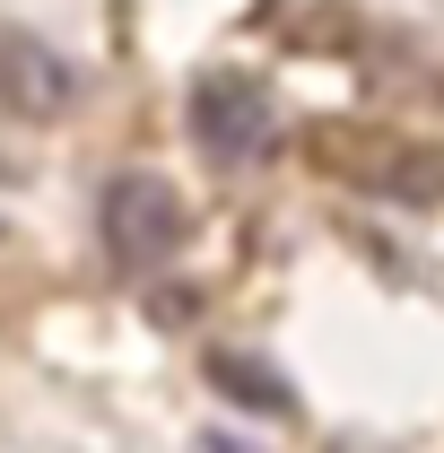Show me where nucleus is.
<instances>
[{
    "instance_id": "7ed1b4c3",
    "label": "nucleus",
    "mask_w": 444,
    "mask_h": 453,
    "mask_svg": "<svg viewBox=\"0 0 444 453\" xmlns=\"http://www.w3.org/2000/svg\"><path fill=\"white\" fill-rule=\"evenodd\" d=\"M323 166L366 183V192H392V201H444V157L436 149H410V140H375V131H323Z\"/></svg>"
},
{
    "instance_id": "20e7f679",
    "label": "nucleus",
    "mask_w": 444,
    "mask_h": 453,
    "mask_svg": "<svg viewBox=\"0 0 444 453\" xmlns=\"http://www.w3.org/2000/svg\"><path fill=\"white\" fill-rule=\"evenodd\" d=\"M70 105H79V70H70L53 44H35V35H0V113H18V122H61Z\"/></svg>"
},
{
    "instance_id": "f03ea898",
    "label": "nucleus",
    "mask_w": 444,
    "mask_h": 453,
    "mask_svg": "<svg viewBox=\"0 0 444 453\" xmlns=\"http://www.w3.org/2000/svg\"><path fill=\"white\" fill-rule=\"evenodd\" d=\"M279 113L271 96L244 79V70H210L201 88H192V140H201V157L210 166H253L262 149H271Z\"/></svg>"
},
{
    "instance_id": "39448f33",
    "label": "nucleus",
    "mask_w": 444,
    "mask_h": 453,
    "mask_svg": "<svg viewBox=\"0 0 444 453\" xmlns=\"http://www.w3.org/2000/svg\"><path fill=\"white\" fill-rule=\"evenodd\" d=\"M210 384H218L226 401H244V410H271V418L296 410V393H287L279 375H262V357H244V349H218V357H210Z\"/></svg>"
},
{
    "instance_id": "f257e3e1",
    "label": "nucleus",
    "mask_w": 444,
    "mask_h": 453,
    "mask_svg": "<svg viewBox=\"0 0 444 453\" xmlns=\"http://www.w3.org/2000/svg\"><path fill=\"white\" fill-rule=\"evenodd\" d=\"M96 226H105V253L122 280H149V271H166L174 253L192 244V210H183V192H174L166 174H113L105 201H96Z\"/></svg>"
}]
</instances>
